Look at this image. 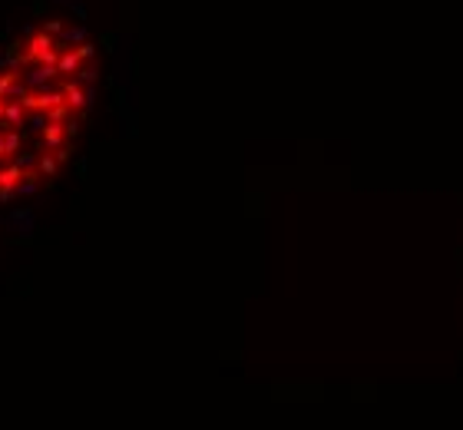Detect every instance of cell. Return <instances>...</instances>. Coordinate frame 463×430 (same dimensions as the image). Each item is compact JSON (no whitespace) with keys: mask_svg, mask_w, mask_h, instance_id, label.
<instances>
[{"mask_svg":"<svg viewBox=\"0 0 463 430\" xmlns=\"http://www.w3.org/2000/svg\"><path fill=\"white\" fill-rule=\"evenodd\" d=\"M63 43L53 40V34L40 30L34 37H27V50H24V64H57Z\"/></svg>","mask_w":463,"mask_h":430,"instance_id":"obj_1","label":"cell"},{"mask_svg":"<svg viewBox=\"0 0 463 430\" xmlns=\"http://www.w3.org/2000/svg\"><path fill=\"white\" fill-rule=\"evenodd\" d=\"M60 89H63V96H66V106H70V113H73V116L87 113L89 106H93V87H83V83H80L76 76L63 80Z\"/></svg>","mask_w":463,"mask_h":430,"instance_id":"obj_2","label":"cell"},{"mask_svg":"<svg viewBox=\"0 0 463 430\" xmlns=\"http://www.w3.org/2000/svg\"><path fill=\"white\" fill-rule=\"evenodd\" d=\"M40 140H43V146L47 149H60V146H66V140H70V133H66V119H50L47 126H43V133H40Z\"/></svg>","mask_w":463,"mask_h":430,"instance_id":"obj_3","label":"cell"},{"mask_svg":"<svg viewBox=\"0 0 463 430\" xmlns=\"http://www.w3.org/2000/svg\"><path fill=\"white\" fill-rule=\"evenodd\" d=\"M20 142H24L20 129H13V126L0 129V163H10L13 156L20 152Z\"/></svg>","mask_w":463,"mask_h":430,"instance_id":"obj_4","label":"cell"},{"mask_svg":"<svg viewBox=\"0 0 463 430\" xmlns=\"http://www.w3.org/2000/svg\"><path fill=\"white\" fill-rule=\"evenodd\" d=\"M3 225L13 228L17 235L30 239V232H34V212H30V209H13V212L3 218Z\"/></svg>","mask_w":463,"mask_h":430,"instance_id":"obj_5","label":"cell"},{"mask_svg":"<svg viewBox=\"0 0 463 430\" xmlns=\"http://www.w3.org/2000/svg\"><path fill=\"white\" fill-rule=\"evenodd\" d=\"M3 126H13V129H24L27 126V106L17 96L3 103Z\"/></svg>","mask_w":463,"mask_h":430,"instance_id":"obj_6","label":"cell"},{"mask_svg":"<svg viewBox=\"0 0 463 430\" xmlns=\"http://www.w3.org/2000/svg\"><path fill=\"white\" fill-rule=\"evenodd\" d=\"M57 76H60V70H57V64H40L37 70H34V73H27L24 80V87H34V89H40V87H50L53 80H57Z\"/></svg>","mask_w":463,"mask_h":430,"instance_id":"obj_7","label":"cell"},{"mask_svg":"<svg viewBox=\"0 0 463 430\" xmlns=\"http://www.w3.org/2000/svg\"><path fill=\"white\" fill-rule=\"evenodd\" d=\"M80 66H83L80 50H76V47H63L60 57H57V70H60V76H73Z\"/></svg>","mask_w":463,"mask_h":430,"instance_id":"obj_8","label":"cell"},{"mask_svg":"<svg viewBox=\"0 0 463 430\" xmlns=\"http://www.w3.org/2000/svg\"><path fill=\"white\" fill-rule=\"evenodd\" d=\"M37 172H40V179H57V172H60V159L53 156V152H43L37 159Z\"/></svg>","mask_w":463,"mask_h":430,"instance_id":"obj_9","label":"cell"},{"mask_svg":"<svg viewBox=\"0 0 463 430\" xmlns=\"http://www.w3.org/2000/svg\"><path fill=\"white\" fill-rule=\"evenodd\" d=\"M76 80H80L83 87H93V83L100 80V70H96V66H93V64H83V66H80V70H76Z\"/></svg>","mask_w":463,"mask_h":430,"instance_id":"obj_10","label":"cell"},{"mask_svg":"<svg viewBox=\"0 0 463 430\" xmlns=\"http://www.w3.org/2000/svg\"><path fill=\"white\" fill-rule=\"evenodd\" d=\"M83 40H87V27L80 24V27H70V30H63L60 34V43H83Z\"/></svg>","mask_w":463,"mask_h":430,"instance_id":"obj_11","label":"cell"},{"mask_svg":"<svg viewBox=\"0 0 463 430\" xmlns=\"http://www.w3.org/2000/svg\"><path fill=\"white\" fill-rule=\"evenodd\" d=\"M27 119H30V126L27 129H34V133H43V126L50 123V116L47 113H27Z\"/></svg>","mask_w":463,"mask_h":430,"instance_id":"obj_12","label":"cell"},{"mask_svg":"<svg viewBox=\"0 0 463 430\" xmlns=\"http://www.w3.org/2000/svg\"><path fill=\"white\" fill-rule=\"evenodd\" d=\"M13 163L20 165L24 172H30V169L37 165V156H34V152H17V156H13Z\"/></svg>","mask_w":463,"mask_h":430,"instance_id":"obj_13","label":"cell"},{"mask_svg":"<svg viewBox=\"0 0 463 430\" xmlns=\"http://www.w3.org/2000/svg\"><path fill=\"white\" fill-rule=\"evenodd\" d=\"M76 50H80V57H83V64H93V57H96V47H93L89 40H83V43H76Z\"/></svg>","mask_w":463,"mask_h":430,"instance_id":"obj_14","label":"cell"},{"mask_svg":"<svg viewBox=\"0 0 463 430\" xmlns=\"http://www.w3.org/2000/svg\"><path fill=\"white\" fill-rule=\"evenodd\" d=\"M43 30H47V34H53V37H60L63 30H66V27H63L60 20H47V27H43Z\"/></svg>","mask_w":463,"mask_h":430,"instance_id":"obj_15","label":"cell"},{"mask_svg":"<svg viewBox=\"0 0 463 430\" xmlns=\"http://www.w3.org/2000/svg\"><path fill=\"white\" fill-rule=\"evenodd\" d=\"M70 10H73L76 17H80V20H87V7H83V3H76V0H70Z\"/></svg>","mask_w":463,"mask_h":430,"instance_id":"obj_16","label":"cell"},{"mask_svg":"<svg viewBox=\"0 0 463 430\" xmlns=\"http://www.w3.org/2000/svg\"><path fill=\"white\" fill-rule=\"evenodd\" d=\"M57 152V159H60V165L66 163V159H70V146H60V149H53Z\"/></svg>","mask_w":463,"mask_h":430,"instance_id":"obj_17","label":"cell"},{"mask_svg":"<svg viewBox=\"0 0 463 430\" xmlns=\"http://www.w3.org/2000/svg\"><path fill=\"white\" fill-rule=\"evenodd\" d=\"M57 3H70V0H57Z\"/></svg>","mask_w":463,"mask_h":430,"instance_id":"obj_18","label":"cell"}]
</instances>
